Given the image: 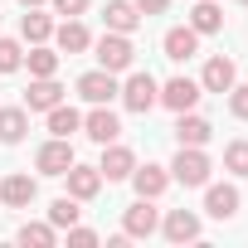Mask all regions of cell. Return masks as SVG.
I'll return each mask as SVG.
<instances>
[{
    "instance_id": "1",
    "label": "cell",
    "mask_w": 248,
    "mask_h": 248,
    "mask_svg": "<svg viewBox=\"0 0 248 248\" xmlns=\"http://www.w3.org/2000/svg\"><path fill=\"white\" fill-rule=\"evenodd\" d=\"M170 170V180L175 185H190V190H200V185H209V156H204V146H180L175 151V161L166 166Z\"/></svg>"
},
{
    "instance_id": "2",
    "label": "cell",
    "mask_w": 248,
    "mask_h": 248,
    "mask_svg": "<svg viewBox=\"0 0 248 248\" xmlns=\"http://www.w3.org/2000/svg\"><path fill=\"white\" fill-rule=\"evenodd\" d=\"M93 54H97V68H107V73H127L132 59H137L132 34H117V30H107L102 39H93Z\"/></svg>"
},
{
    "instance_id": "3",
    "label": "cell",
    "mask_w": 248,
    "mask_h": 248,
    "mask_svg": "<svg viewBox=\"0 0 248 248\" xmlns=\"http://www.w3.org/2000/svg\"><path fill=\"white\" fill-rule=\"evenodd\" d=\"M117 97L127 102V112H151V107L161 102V83H156L151 73H127V83H122Z\"/></svg>"
},
{
    "instance_id": "4",
    "label": "cell",
    "mask_w": 248,
    "mask_h": 248,
    "mask_svg": "<svg viewBox=\"0 0 248 248\" xmlns=\"http://www.w3.org/2000/svg\"><path fill=\"white\" fill-rule=\"evenodd\" d=\"M204 97V88H200V78H166L161 83V107H170V112H190L195 102Z\"/></svg>"
},
{
    "instance_id": "5",
    "label": "cell",
    "mask_w": 248,
    "mask_h": 248,
    "mask_svg": "<svg viewBox=\"0 0 248 248\" xmlns=\"http://www.w3.org/2000/svg\"><path fill=\"white\" fill-rule=\"evenodd\" d=\"M73 161H78V156H73L68 137H54V141H44V146L34 151V170H39V175H63Z\"/></svg>"
},
{
    "instance_id": "6",
    "label": "cell",
    "mask_w": 248,
    "mask_h": 248,
    "mask_svg": "<svg viewBox=\"0 0 248 248\" xmlns=\"http://www.w3.org/2000/svg\"><path fill=\"white\" fill-rule=\"evenodd\" d=\"M83 132H88V141L107 146V141H117V137H122V122H117V112H112L107 102H93V112L83 117Z\"/></svg>"
},
{
    "instance_id": "7",
    "label": "cell",
    "mask_w": 248,
    "mask_h": 248,
    "mask_svg": "<svg viewBox=\"0 0 248 248\" xmlns=\"http://www.w3.org/2000/svg\"><path fill=\"white\" fill-rule=\"evenodd\" d=\"M97 170H102V180H107V185H112V180H127V175L137 170V151H132V146H122V141H107V146H102Z\"/></svg>"
},
{
    "instance_id": "8",
    "label": "cell",
    "mask_w": 248,
    "mask_h": 248,
    "mask_svg": "<svg viewBox=\"0 0 248 248\" xmlns=\"http://www.w3.org/2000/svg\"><path fill=\"white\" fill-rule=\"evenodd\" d=\"M156 229H161V214L151 209V200H141V195H137V204L122 214V233H127V238H151Z\"/></svg>"
},
{
    "instance_id": "9",
    "label": "cell",
    "mask_w": 248,
    "mask_h": 248,
    "mask_svg": "<svg viewBox=\"0 0 248 248\" xmlns=\"http://www.w3.org/2000/svg\"><path fill=\"white\" fill-rule=\"evenodd\" d=\"M238 83V63L229 59V54H214L209 63H204V73H200V88L204 93H229Z\"/></svg>"
},
{
    "instance_id": "10",
    "label": "cell",
    "mask_w": 248,
    "mask_h": 248,
    "mask_svg": "<svg viewBox=\"0 0 248 248\" xmlns=\"http://www.w3.org/2000/svg\"><path fill=\"white\" fill-rule=\"evenodd\" d=\"M117 93H122V83H117V73H107V68H93V73L78 78V97H83V102H112Z\"/></svg>"
},
{
    "instance_id": "11",
    "label": "cell",
    "mask_w": 248,
    "mask_h": 248,
    "mask_svg": "<svg viewBox=\"0 0 248 248\" xmlns=\"http://www.w3.org/2000/svg\"><path fill=\"white\" fill-rule=\"evenodd\" d=\"M63 180H68V195L78 200V204H88V200H97V190H102V170L97 166H68L63 170Z\"/></svg>"
},
{
    "instance_id": "12",
    "label": "cell",
    "mask_w": 248,
    "mask_h": 248,
    "mask_svg": "<svg viewBox=\"0 0 248 248\" xmlns=\"http://www.w3.org/2000/svg\"><path fill=\"white\" fill-rule=\"evenodd\" d=\"M238 204H243V195H238V185H204V214L209 219H233L238 214Z\"/></svg>"
},
{
    "instance_id": "13",
    "label": "cell",
    "mask_w": 248,
    "mask_h": 248,
    "mask_svg": "<svg viewBox=\"0 0 248 248\" xmlns=\"http://www.w3.org/2000/svg\"><path fill=\"white\" fill-rule=\"evenodd\" d=\"M209 137H214L209 117H200L195 107H190V112H175V141H180V146H204Z\"/></svg>"
},
{
    "instance_id": "14",
    "label": "cell",
    "mask_w": 248,
    "mask_h": 248,
    "mask_svg": "<svg viewBox=\"0 0 248 248\" xmlns=\"http://www.w3.org/2000/svg\"><path fill=\"white\" fill-rule=\"evenodd\" d=\"M127 180L137 185V195H141V200H161V195H166V185H170V170H166V166H151V161H146V166H137V170H132Z\"/></svg>"
},
{
    "instance_id": "15",
    "label": "cell",
    "mask_w": 248,
    "mask_h": 248,
    "mask_svg": "<svg viewBox=\"0 0 248 248\" xmlns=\"http://www.w3.org/2000/svg\"><path fill=\"white\" fill-rule=\"evenodd\" d=\"M161 233H166L170 243H195V238H200V214H195V209H170V214L161 219Z\"/></svg>"
},
{
    "instance_id": "16",
    "label": "cell",
    "mask_w": 248,
    "mask_h": 248,
    "mask_svg": "<svg viewBox=\"0 0 248 248\" xmlns=\"http://www.w3.org/2000/svg\"><path fill=\"white\" fill-rule=\"evenodd\" d=\"M161 49H166V59H175V63H185V59H195V54H200V34H195L190 25H175V30H166V39H161Z\"/></svg>"
},
{
    "instance_id": "17",
    "label": "cell",
    "mask_w": 248,
    "mask_h": 248,
    "mask_svg": "<svg viewBox=\"0 0 248 248\" xmlns=\"http://www.w3.org/2000/svg\"><path fill=\"white\" fill-rule=\"evenodd\" d=\"M54 44H59V54H83V49H93V34H88V25L73 15V20H63V25L54 30Z\"/></svg>"
},
{
    "instance_id": "18",
    "label": "cell",
    "mask_w": 248,
    "mask_h": 248,
    "mask_svg": "<svg viewBox=\"0 0 248 248\" xmlns=\"http://www.w3.org/2000/svg\"><path fill=\"white\" fill-rule=\"evenodd\" d=\"M59 102H63L59 78H30V93H25V107H30V112H49V107H59Z\"/></svg>"
},
{
    "instance_id": "19",
    "label": "cell",
    "mask_w": 248,
    "mask_h": 248,
    "mask_svg": "<svg viewBox=\"0 0 248 248\" xmlns=\"http://www.w3.org/2000/svg\"><path fill=\"white\" fill-rule=\"evenodd\" d=\"M34 195H39L34 175H5V180H0V200H5L10 209H25V204H34Z\"/></svg>"
},
{
    "instance_id": "20",
    "label": "cell",
    "mask_w": 248,
    "mask_h": 248,
    "mask_svg": "<svg viewBox=\"0 0 248 248\" xmlns=\"http://www.w3.org/2000/svg\"><path fill=\"white\" fill-rule=\"evenodd\" d=\"M25 132H30V107H0V141L20 146Z\"/></svg>"
},
{
    "instance_id": "21",
    "label": "cell",
    "mask_w": 248,
    "mask_h": 248,
    "mask_svg": "<svg viewBox=\"0 0 248 248\" xmlns=\"http://www.w3.org/2000/svg\"><path fill=\"white\" fill-rule=\"evenodd\" d=\"M102 20H107V30H117V34H132V30L141 25V10L132 5V0H107Z\"/></svg>"
},
{
    "instance_id": "22",
    "label": "cell",
    "mask_w": 248,
    "mask_h": 248,
    "mask_svg": "<svg viewBox=\"0 0 248 248\" xmlns=\"http://www.w3.org/2000/svg\"><path fill=\"white\" fill-rule=\"evenodd\" d=\"M190 30L195 34H219L224 30V10L214 5V0H200V5L190 10Z\"/></svg>"
},
{
    "instance_id": "23",
    "label": "cell",
    "mask_w": 248,
    "mask_h": 248,
    "mask_svg": "<svg viewBox=\"0 0 248 248\" xmlns=\"http://www.w3.org/2000/svg\"><path fill=\"white\" fill-rule=\"evenodd\" d=\"M49 132H54V137H73V132H83V112L68 107V102L49 107Z\"/></svg>"
},
{
    "instance_id": "24",
    "label": "cell",
    "mask_w": 248,
    "mask_h": 248,
    "mask_svg": "<svg viewBox=\"0 0 248 248\" xmlns=\"http://www.w3.org/2000/svg\"><path fill=\"white\" fill-rule=\"evenodd\" d=\"M25 68H30V78H54V73H59V54H54L49 44H34V49L25 54Z\"/></svg>"
},
{
    "instance_id": "25",
    "label": "cell",
    "mask_w": 248,
    "mask_h": 248,
    "mask_svg": "<svg viewBox=\"0 0 248 248\" xmlns=\"http://www.w3.org/2000/svg\"><path fill=\"white\" fill-rule=\"evenodd\" d=\"M20 34H25L30 44H49V39H54V20H49V15H39V5H34V10L20 20Z\"/></svg>"
},
{
    "instance_id": "26",
    "label": "cell",
    "mask_w": 248,
    "mask_h": 248,
    "mask_svg": "<svg viewBox=\"0 0 248 248\" xmlns=\"http://www.w3.org/2000/svg\"><path fill=\"white\" fill-rule=\"evenodd\" d=\"M78 214H83V209H78V200H73V195H59V200L49 204V224H54V229H73V224H78Z\"/></svg>"
},
{
    "instance_id": "27",
    "label": "cell",
    "mask_w": 248,
    "mask_h": 248,
    "mask_svg": "<svg viewBox=\"0 0 248 248\" xmlns=\"http://www.w3.org/2000/svg\"><path fill=\"white\" fill-rule=\"evenodd\" d=\"M25 248H54V238H59V229L54 224H25L20 233H15Z\"/></svg>"
},
{
    "instance_id": "28",
    "label": "cell",
    "mask_w": 248,
    "mask_h": 248,
    "mask_svg": "<svg viewBox=\"0 0 248 248\" xmlns=\"http://www.w3.org/2000/svg\"><path fill=\"white\" fill-rule=\"evenodd\" d=\"M224 170H233V175H248V141H243V137L224 146Z\"/></svg>"
},
{
    "instance_id": "29",
    "label": "cell",
    "mask_w": 248,
    "mask_h": 248,
    "mask_svg": "<svg viewBox=\"0 0 248 248\" xmlns=\"http://www.w3.org/2000/svg\"><path fill=\"white\" fill-rule=\"evenodd\" d=\"M15 68H25V49H20V39H0V73H15Z\"/></svg>"
},
{
    "instance_id": "30",
    "label": "cell",
    "mask_w": 248,
    "mask_h": 248,
    "mask_svg": "<svg viewBox=\"0 0 248 248\" xmlns=\"http://www.w3.org/2000/svg\"><path fill=\"white\" fill-rule=\"evenodd\" d=\"M229 112H233L238 122H248V83H233V88H229Z\"/></svg>"
},
{
    "instance_id": "31",
    "label": "cell",
    "mask_w": 248,
    "mask_h": 248,
    "mask_svg": "<svg viewBox=\"0 0 248 248\" xmlns=\"http://www.w3.org/2000/svg\"><path fill=\"white\" fill-rule=\"evenodd\" d=\"M63 233H68V243H73V248H93V243H97V233H93V229H83V224H73V229H63Z\"/></svg>"
},
{
    "instance_id": "32",
    "label": "cell",
    "mask_w": 248,
    "mask_h": 248,
    "mask_svg": "<svg viewBox=\"0 0 248 248\" xmlns=\"http://www.w3.org/2000/svg\"><path fill=\"white\" fill-rule=\"evenodd\" d=\"M88 5H93V0H54V10H59L63 20H73V15H83Z\"/></svg>"
},
{
    "instance_id": "33",
    "label": "cell",
    "mask_w": 248,
    "mask_h": 248,
    "mask_svg": "<svg viewBox=\"0 0 248 248\" xmlns=\"http://www.w3.org/2000/svg\"><path fill=\"white\" fill-rule=\"evenodd\" d=\"M132 5H137L141 15H166V10H170V0H132Z\"/></svg>"
},
{
    "instance_id": "34",
    "label": "cell",
    "mask_w": 248,
    "mask_h": 248,
    "mask_svg": "<svg viewBox=\"0 0 248 248\" xmlns=\"http://www.w3.org/2000/svg\"><path fill=\"white\" fill-rule=\"evenodd\" d=\"M20 5H25V10H34V5H44V0H20Z\"/></svg>"
},
{
    "instance_id": "35",
    "label": "cell",
    "mask_w": 248,
    "mask_h": 248,
    "mask_svg": "<svg viewBox=\"0 0 248 248\" xmlns=\"http://www.w3.org/2000/svg\"><path fill=\"white\" fill-rule=\"evenodd\" d=\"M238 5H248V0H238Z\"/></svg>"
}]
</instances>
